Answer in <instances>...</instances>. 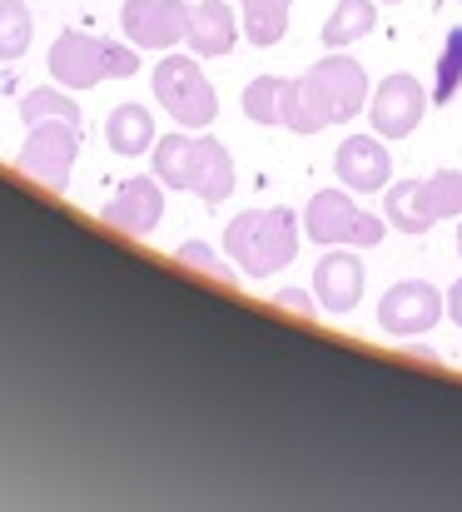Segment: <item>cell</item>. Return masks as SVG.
<instances>
[{
	"mask_svg": "<svg viewBox=\"0 0 462 512\" xmlns=\"http://www.w3.org/2000/svg\"><path fill=\"white\" fill-rule=\"evenodd\" d=\"M368 75L353 55L328 50L318 65H308L299 80H284V110L279 125H289L294 135H318L338 120H353L368 110Z\"/></svg>",
	"mask_w": 462,
	"mask_h": 512,
	"instance_id": "cell-1",
	"label": "cell"
},
{
	"mask_svg": "<svg viewBox=\"0 0 462 512\" xmlns=\"http://www.w3.org/2000/svg\"><path fill=\"white\" fill-rule=\"evenodd\" d=\"M154 174L164 179V189H189L199 194L209 209L224 204L234 194V160L224 150V140L204 135V130H174V135H159L150 150Z\"/></svg>",
	"mask_w": 462,
	"mask_h": 512,
	"instance_id": "cell-2",
	"label": "cell"
},
{
	"mask_svg": "<svg viewBox=\"0 0 462 512\" xmlns=\"http://www.w3.org/2000/svg\"><path fill=\"white\" fill-rule=\"evenodd\" d=\"M224 254L239 264L244 279H274L294 264L299 254V214L289 204L269 209H244L224 229Z\"/></svg>",
	"mask_w": 462,
	"mask_h": 512,
	"instance_id": "cell-3",
	"label": "cell"
},
{
	"mask_svg": "<svg viewBox=\"0 0 462 512\" xmlns=\"http://www.w3.org/2000/svg\"><path fill=\"white\" fill-rule=\"evenodd\" d=\"M140 70V50L125 40H100L85 30H60L50 45V80L65 90H95L105 80H130Z\"/></svg>",
	"mask_w": 462,
	"mask_h": 512,
	"instance_id": "cell-4",
	"label": "cell"
},
{
	"mask_svg": "<svg viewBox=\"0 0 462 512\" xmlns=\"http://www.w3.org/2000/svg\"><path fill=\"white\" fill-rule=\"evenodd\" d=\"M383 219L398 234H428L443 219H462V170H438L428 179H398L383 189Z\"/></svg>",
	"mask_w": 462,
	"mask_h": 512,
	"instance_id": "cell-5",
	"label": "cell"
},
{
	"mask_svg": "<svg viewBox=\"0 0 462 512\" xmlns=\"http://www.w3.org/2000/svg\"><path fill=\"white\" fill-rule=\"evenodd\" d=\"M154 100L179 130H209L219 120V95L199 70V55H164L154 65Z\"/></svg>",
	"mask_w": 462,
	"mask_h": 512,
	"instance_id": "cell-6",
	"label": "cell"
},
{
	"mask_svg": "<svg viewBox=\"0 0 462 512\" xmlns=\"http://www.w3.org/2000/svg\"><path fill=\"white\" fill-rule=\"evenodd\" d=\"M304 234L313 239V244H323V249H333V244L373 249V244H383L388 219L358 209L343 189H318V194L304 204Z\"/></svg>",
	"mask_w": 462,
	"mask_h": 512,
	"instance_id": "cell-7",
	"label": "cell"
},
{
	"mask_svg": "<svg viewBox=\"0 0 462 512\" xmlns=\"http://www.w3.org/2000/svg\"><path fill=\"white\" fill-rule=\"evenodd\" d=\"M75 160H80V125L75 120H40V125H30L15 170L35 184H45L50 194H65Z\"/></svg>",
	"mask_w": 462,
	"mask_h": 512,
	"instance_id": "cell-8",
	"label": "cell"
},
{
	"mask_svg": "<svg viewBox=\"0 0 462 512\" xmlns=\"http://www.w3.org/2000/svg\"><path fill=\"white\" fill-rule=\"evenodd\" d=\"M443 314H448V294H438L428 279H398L378 299V329L393 339H418L433 324H443Z\"/></svg>",
	"mask_w": 462,
	"mask_h": 512,
	"instance_id": "cell-9",
	"label": "cell"
},
{
	"mask_svg": "<svg viewBox=\"0 0 462 512\" xmlns=\"http://www.w3.org/2000/svg\"><path fill=\"white\" fill-rule=\"evenodd\" d=\"M428 105H433V95L423 90V80H413V75H388L373 95H368V125H373V135H383V140H408L418 125H423V115H428Z\"/></svg>",
	"mask_w": 462,
	"mask_h": 512,
	"instance_id": "cell-10",
	"label": "cell"
},
{
	"mask_svg": "<svg viewBox=\"0 0 462 512\" xmlns=\"http://www.w3.org/2000/svg\"><path fill=\"white\" fill-rule=\"evenodd\" d=\"M100 219H105L110 229L130 234V239L154 234L159 219H164V179H159V174H135V179H125V184L115 189V199L100 209Z\"/></svg>",
	"mask_w": 462,
	"mask_h": 512,
	"instance_id": "cell-11",
	"label": "cell"
},
{
	"mask_svg": "<svg viewBox=\"0 0 462 512\" xmlns=\"http://www.w3.org/2000/svg\"><path fill=\"white\" fill-rule=\"evenodd\" d=\"M184 20H189L184 0H125V10H120L125 40L135 50H174V45H184Z\"/></svg>",
	"mask_w": 462,
	"mask_h": 512,
	"instance_id": "cell-12",
	"label": "cell"
},
{
	"mask_svg": "<svg viewBox=\"0 0 462 512\" xmlns=\"http://www.w3.org/2000/svg\"><path fill=\"white\" fill-rule=\"evenodd\" d=\"M333 174L353 194H378L393 184V155L383 135H348L333 155Z\"/></svg>",
	"mask_w": 462,
	"mask_h": 512,
	"instance_id": "cell-13",
	"label": "cell"
},
{
	"mask_svg": "<svg viewBox=\"0 0 462 512\" xmlns=\"http://www.w3.org/2000/svg\"><path fill=\"white\" fill-rule=\"evenodd\" d=\"M363 259L348 249V244H333L323 259H318V269H313V294H318V309L323 314H333V319H343V314H353L358 309V299H363Z\"/></svg>",
	"mask_w": 462,
	"mask_h": 512,
	"instance_id": "cell-14",
	"label": "cell"
},
{
	"mask_svg": "<svg viewBox=\"0 0 462 512\" xmlns=\"http://www.w3.org/2000/svg\"><path fill=\"white\" fill-rule=\"evenodd\" d=\"M184 45H189V55H199V60L229 55V50L239 45V20H234V10H229L224 0H199V5H189Z\"/></svg>",
	"mask_w": 462,
	"mask_h": 512,
	"instance_id": "cell-15",
	"label": "cell"
},
{
	"mask_svg": "<svg viewBox=\"0 0 462 512\" xmlns=\"http://www.w3.org/2000/svg\"><path fill=\"white\" fill-rule=\"evenodd\" d=\"M154 115L145 105H115L110 120H105V145L125 160H140L145 150H154Z\"/></svg>",
	"mask_w": 462,
	"mask_h": 512,
	"instance_id": "cell-16",
	"label": "cell"
},
{
	"mask_svg": "<svg viewBox=\"0 0 462 512\" xmlns=\"http://www.w3.org/2000/svg\"><path fill=\"white\" fill-rule=\"evenodd\" d=\"M378 25V0H338L333 15L323 20V45L328 50H348L353 40H363Z\"/></svg>",
	"mask_w": 462,
	"mask_h": 512,
	"instance_id": "cell-17",
	"label": "cell"
},
{
	"mask_svg": "<svg viewBox=\"0 0 462 512\" xmlns=\"http://www.w3.org/2000/svg\"><path fill=\"white\" fill-rule=\"evenodd\" d=\"M289 15H294V0H239V20H244V35L269 50L289 35Z\"/></svg>",
	"mask_w": 462,
	"mask_h": 512,
	"instance_id": "cell-18",
	"label": "cell"
},
{
	"mask_svg": "<svg viewBox=\"0 0 462 512\" xmlns=\"http://www.w3.org/2000/svg\"><path fill=\"white\" fill-rule=\"evenodd\" d=\"M70 95L75 90H65V85H40L20 100V120L25 125H40V120H75L80 125V105Z\"/></svg>",
	"mask_w": 462,
	"mask_h": 512,
	"instance_id": "cell-19",
	"label": "cell"
},
{
	"mask_svg": "<svg viewBox=\"0 0 462 512\" xmlns=\"http://www.w3.org/2000/svg\"><path fill=\"white\" fill-rule=\"evenodd\" d=\"M35 40V20L25 0H0V60H20Z\"/></svg>",
	"mask_w": 462,
	"mask_h": 512,
	"instance_id": "cell-20",
	"label": "cell"
},
{
	"mask_svg": "<svg viewBox=\"0 0 462 512\" xmlns=\"http://www.w3.org/2000/svg\"><path fill=\"white\" fill-rule=\"evenodd\" d=\"M279 110H284V75H259L244 85V115L254 125H279Z\"/></svg>",
	"mask_w": 462,
	"mask_h": 512,
	"instance_id": "cell-21",
	"label": "cell"
},
{
	"mask_svg": "<svg viewBox=\"0 0 462 512\" xmlns=\"http://www.w3.org/2000/svg\"><path fill=\"white\" fill-rule=\"evenodd\" d=\"M462 90V25L458 30H448V40H443V55H438V75H433V100L438 105H448L453 95Z\"/></svg>",
	"mask_w": 462,
	"mask_h": 512,
	"instance_id": "cell-22",
	"label": "cell"
},
{
	"mask_svg": "<svg viewBox=\"0 0 462 512\" xmlns=\"http://www.w3.org/2000/svg\"><path fill=\"white\" fill-rule=\"evenodd\" d=\"M174 259H179L184 269H199L204 279H219V284H239V279L229 274V264H224V259H219V254H214L209 244H179V249H174Z\"/></svg>",
	"mask_w": 462,
	"mask_h": 512,
	"instance_id": "cell-23",
	"label": "cell"
},
{
	"mask_svg": "<svg viewBox=\"0 0 462 512\" xmlns=\"http://www.w3.org/2000/svg\"><path fill=\"white\" fill-rule=\"evenodd\" d=\"M274 309H289L299 319H318V294H304V289H279L274 294Z\"/></svg>",
	"mask_w": 462,
	"mask_h": 512,
	"instance_id": "cell-24",
	"label": "cell"
},
{
	"mask_svg": "<svg viewBox=\"0 0 462 512\" xmlns=\"http://www.w3.org/2000/svg\"><path fill=\"white\" fill-rule=\"evenodd\" d=\"M448 319L462 329V279H453V289H448Z\"/></svg>",
	"mask_w": 462,
	"mask_h": 512,
	"instance_id": "cell-25",
	"label": "cell"
},
{
	"mask_svg": "<svg viewBox=\"0 0 462 512\" xmlns=\"http://www.w3.org/2000/svg\"><path fill=\"white\" fill-rule=\"evenodd\" d=\"M403 358H418V363H443V353H438V348H428V343H423V348H403Z\"/></svg>",
	"mask_w": 462,
	"mask_h": 512,
	"instance_id": "cell-26",
	"label": "cell"
},
{
	"mask_svg": "<svg viewBox=\"0 0 462 512\" xmlns=\"http://www.w3.org/2000/svg\"><path fill=\"white\" fill-rule=\"evenodd\" d=\"M458 254H462V224H458Z\"/></svg>",
	"mask_w": 462,
	"mask_h": 512,
	"instance_id": "cell-27",
	"label": "cell"
},
{
	"mask_svg": "<svg viewBox=\"0 0 462 512\" xmlns=\"http://www.w3.org/2000/svg\"><path fill=\"white\" fill-rule=\"evenodd\" d=\"M383 5H403V0H383Z\"/></svg>",
	"mask_w": 462,
	"mask_h": 512,
	"instance_id": "cell-28",
	"label": "cell"
}]
</instances>
